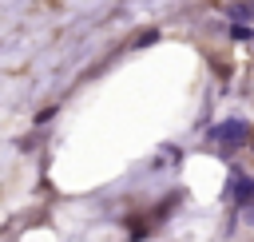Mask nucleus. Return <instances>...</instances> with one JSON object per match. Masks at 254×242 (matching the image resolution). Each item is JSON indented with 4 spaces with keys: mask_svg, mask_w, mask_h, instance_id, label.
Instances as JSON below:
<instances>
[{
    "mask_svg": "<svg viewBox=\"0 0 254 242\" xmlns=\"http://www.w3.org/2000/svg\"><path fill=\"white\" fill-rule=\"evenodd\" d=\"M230 40H250V28H246V24H234V28H230Z\"/></svg>",
    "mask_w": 254,
    "mask_h": 242,
    "instance_id": "obj_3",
    "label": "nucleus"
},
{
    "mask_svg": "<svg viewBox=\"0 0 254 242\" xmlns=\"http://www.w3.org/2000/svg\"><path fill=\"white\" fill-rule=\"evenodd\" d=\"M250 135V127L242 123V119H226V123H218L214 131H210V139H218L222 147H234V143H242Z\"/></svg>",
    "mask_w": 254,
    "mask_h": 242,
    "instance_id": "obj_1",
    "label": "nucleus"
},
{
    "mask_svg": "<svg viewBox=\"0 0 254 242\" xmlns=\"http://www.w3.org/2000/svg\"><path fill=\"white\" fill-rule=\"evenodd\" d=\"M230 198H234L238 206H246V202L254 198V179L242 175V171H234V175H230Z\"/></svg>",
    "mask_w": 254,
    "mask_h": 242,
    "instance_id": "obj_2",
    "label": "nucleus"
}]
</instances>
